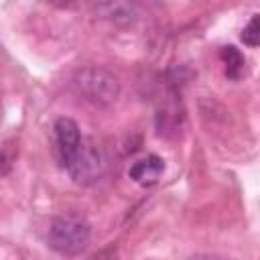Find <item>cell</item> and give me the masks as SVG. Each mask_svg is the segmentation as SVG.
Returning a JSON list of instances; mask_svg holds the SVG:
<instances>
[{
    "label": "cell",
    "mask_w": 260,
    "mask_h": 260,
    "mask_svg": "<svg viewBox=\"0 0 260 260\" xmlns=\"http://www.w3.org/2000/svg\"><path fill=\"white\" fill-rule=\"evenodd\" d=\"M91 228L89 221L81 213H63L57 215L47 234V244L51 250H55L61 256H77L81 254L89 244Z\"/></svg>",
    "instance_id": "cell-1"
},
{
    "label": "cell",
    "mask_w": 260,
    "mask_h": 260,
    "mask_svg": "<svg viewBox=\"0 0 260 260\" xmlns=\"http://www.w3.org/2000/svg\"><path fill=\"white\" fill-rule=\"evenodd\" d=\"M73 87L83 102H87L95 108H108L120 98L118 77L104 67L81 69L73 77Z\"/></svg>",
    "instance_id": "cell-2"
},
{
    "label": "cell",
    "mask_w": 260,
    "mask_h": 260,
    "mask_svg": "<svg viewBox=\"0 0 260 260\" xmlns=\"http://www.w3.org/2000/svg\"><path fill=\"white\" fill-rule=\"evenodd\" d=\"M65 169L77 185H93L95 181H100V177L106 171V154L93 142V138L83 136L79 148L69 158Z\"/></svg>",
    "instance_id": "cell-3"
},
{
    "label": "cell",
    "mask_w": 260,
    "mask_h": 260,
    "mask_svg": "<svg viewBox=\"0 0 260 260\" xmlns=\"http://www.w3.org/2000/svg\"><path fill=\"white\" fill-rule=\"evenodd\" d=\"M53 130H55V150H57L59 162L65 167L69 158L75 154V150L79 148L83 136L79 132V126L71 118H57Z\"/></svg>",
    "instance_id": "cell-4"
},
{
    "label": "cell",
    "mask_w": 260,
    "mask_h": 260,
    "mask_svg": "<svg viewBox=\"0 0 260 260\" xmlns=\"http://www.w3.org/2000/svg\"><path fill=\"white\" fill-rule=\"evenodd\" d=\"M162 171H165V160L156 154H148V156L136 160L128 169V177L142 187H150L160 179Z\"/></svg>",
    "instance_id": "cell-5"
},
{
    "label": "cell",
    "mask_w": 260,
    "mask_h": 260,
    "mask_svg": "<svg viewBox=\"0 0 260 260\" xmlns=\"http://www.w3.org/2000/svg\"><path fill=\"white\" fill-rule=\"evenodd\" d=\"M219 59H221V63L225 67V75L230 79H240L242 77L244 67H246V59L240 53V49H236L234 45H225L219 51Z\"/></svg>",
    "instance_id": "cell-6"
},
{
    "label": "cell",
    "mask_w": 260,
    "mask_h": 260,
    "mask_svg": "<svg viewBox=\"0 0 260 260\" xmlns=\"http://www.w3.org/2000/svg\"><path fill=\"white\" fill-rule=\"evenodd\" d=\"M240 39L248 47H260V14H252L248 24L242 28Z\"/></svg>",
    "instance_id": "cell-7"
},
{
    "label": "cell",
    "mask_w": 260,
    "mask_h": 260,
    "mask_svg": "<svg viewBox=\"0 0 260 260\" xmlns=\"http://www.w3.org/2000/svg\"><path fill=\"white\" fill-rule=\"evenodd\" d=\"M10 148H12L10 142H6L4 148H2V175H8L12 160H16V154H10Z\"/></svg>",
    "instance_id": "cell-8"
},
{
    "label": "cell",
    "mask_w": 260,
    "mask_h": 260,
    "mask_svg": "<svg viewBox=\"0 0 260 260\" xmlns=\"http://www.w3.org/2000/svg\"><path fill=\"white\" fill-rule=\"evenodd\" d=\"M89 260H116V248H106V250L93 254Z\"/></svg>",
    "instance_id": "cell-9"
},
{
    "label": "cell",
    "mask_w": 260,
    "mask_h": 260,
    "mask_svg": "<svg viewBox=\"0 0 260 260\" xmlns=\"http://www.w3.org/2000/svg\"><path fill=\"white\" fill-rule=\"evenodd\" d=\"M189 260H221V258H215V256H193Z\"/></svg>",
    "instance_id": "cell-10"
}]
</instances>
